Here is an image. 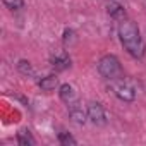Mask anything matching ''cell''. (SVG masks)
Returning <instances> with one entry per match:
<instances>
[{
  "instance_id": "4",
  "label": "cell",
  "mask_w": 146,
  "mask_h": 146,
  "mask_svg": "<svg viewBox=\"0 0 146 146\" xmlns=\"http://www.w3.org/2000/svg\"><path fill=\"white\" fill-rule=\"evenodd\" d=\"M69 117L76 124H84L86 117H88V112H84V108L78 102H72V103H69Z\"/></svg>"
},
{
  "instance_id": "13",
  "label": "cell",
  "mask_w": 146,
  "mask_h": 146,
  "mask_svg": "<svg viewBox=\"0 0 146 146\" xmlns=\"http://www.w3.org/2000/svg\"><path fill=\"white\" fill-rule=\"evenodd\" d=\"M4 2V5L7 7V9H11V11H17V9H21L23 5H24V0H2Z\"/></svg>"
},
{
  "instance_id": "12",
  "label": "cell",
  "mask_w": 146,
  "mask_h": 146,
  "mask_svg": "<svg viewBox=\"0 0 146 146\" xmlns=\"http://www.w3.org/2000/svg\"><path fill=\"white\" fill-rule=\"evenodd\" d=\"M17 70L21 72V74H24V76H31L33 72H35L31 62H28V60H19V64H17Z\"/></svg>"
},
{
  "instance_id": "5",
  "label": "cell",
  "mask_w": 146,
  "mask_h": 146,
  "mask_svg": "<svg viewBox=\"0 0 146 146\" xmlns=\"http://www.w3.org/2000/svg\"><path fill=\"white\" fill-rule=\"evenodd\" d=\"M52 65H53L55 70H65V69L70 67V57L64 50H60L52 57Z\"/></svg>"
},
{
  "instance_id": "6",
  "label": "cell",
  "mask_w": 146,
  "mask_h": 146,
  "mask_svg": "<svg viewBox=\"0 0 146 146\" xmlns=\"http://www.w3.org/2000/svg\"><path fill=\"white\" fill-rule=\"evenodd\" d=\"M115 95L122 100V102H134V98H136V91L129 86V84H125V83H120L119 86H115Z\"/></svg>"
},
{
  "instance_id": "10",
  "label": "cell",
  "mask_w": 146,
  "mask_h": 146,
  "mask_svg": "<svg viewBox=\"0 0 146 146\" xmlns=\"http://www.w3.org/2000/svg\"><path fill=\"white\" fill-rule=\"evenodd\" d=\"M17 143L21 146H33L35 139H33V136H31V132L28 129H23V131L17 132Z\"/></svg>"
},
{
  "instance_id": "1",
  "label": "cell",
  "mask_w": 146,
  "mask_h": 146,
  "mask_svg": "<svg viewBox=\"0 0 146 146\" xmlns=\"http://www.w3.org/2000/svg\"><path fill=\"white\" fill-rule=\"evenodd\" d=\"M119 36H120V41H122L124 48L134 58H141L144 55V41H143L141 33H139V28L136 26L134 21H129V19L120 21Z\"/></svg>"
},
{
  "instance_id": "2",
  "label": "cell",
  "mask_w": 146,
  "mask_h": 146,
  "mask_svg": "<svg viewBox=\"0 0 146 146\" xmlns=\"http://www.w3.org/2000/svg\"><path fill=\"white\" fill-rule=\"evenodd\" d=\"M98 72L100 76L108 79V81H115L122 78V65L120 60L115 55H103L98 62Z\"/></svg>"
},
{
  "instance_id": "11",
  "label": "cell",
  "mask_w": 146,
  "mask_h": 146,
  "mask_svg": "<svg viewBox=\"0 0 146 146\" xmlns=\"http://www.w3.org/2000/svg\"><path fill=\"white\" fill-rule=\"evenodd\" d=\"M62 41H64V45L65 46H72L76 41H78V36H76V33H74V29H65L64 31V36H62Z\"/></svg>"
},
{
  "instance_id": "7",
  "label": "cell",
  "mask_w": 146,
  "mask_h": 146,
  "mask_svg": "<svg viewBox=\"0 0 146 146\" xmlns=\"http://www.w3.org/2000/svg\"><path fill=\"white\" fill-rule=\"evenodd\" d=\"M58 95H60V100L65 102L67 105L72 103V102H76V91H74V88H72L70 84H62L60 90H58Z\"/></svg>"
},
{
  "instance_id": "9",
  "label": "cell",
  "mask_w": 146,
  "mask_h": 146,
  "mask_svg": "<svg viewBox=\"0 0 146 146\" xmlns=\"http://www.w3.org/2000/svg\"><path fill=\"white\" fill-rule=\"evenodd\" d=\"M38 84H40V88H41L43 91H46V93H48V91H53V90L58 86V78H57V76H53V74H50V76L43 78Z\"/></svg>"
},
{
  "instance_id": "3",
  "label": "cell",
  "mask_w": 146,
  "mask_h": 146,
  "mask_svg": "<svg viewBox=\"0 0 146 146\" xmlns=\"http://www.w3.org/2000/svg\"><path fill=\"white\" fill-rule=\"evenodd\" d=\"M88 119L95 125H105L107 124V113H105L103 105L98 102H91L88 105Z\"/></svg>"
},
{
  "instance_id": "14",
  "label": "cell",
  "mask_w": 146,
  "mask_h": 146,
  "mask_svg": "<svg viewBox=\"0 0 146 146\" xmlns=\"http://www.w3.org/2000/svg\"><path fill=\"white\" fill-rule=\"evenodd\" d=\"M58 141H60L62 144H76V143H78L74 137H72L70 134H67V132H60V134H58Z\"/></svg>"
},
{
  "instance_id": "8",
  "label": "cell",
  "mask_w": 146,
  "mask_h": 146,
  "mask_svg": "<svg viewBox=\"0 0 146 146\" xmlns=\"http://www.w3.org/2000/svg\"><path fill=\"white\" fill-rule=\"evenodd\" d=\"M107 11H108V14H110L113 19H119V21H124V19H125V11H124V7H122L120 4H117V2H110L108 7H107Z\"/></svg>"
}]
</instances>
